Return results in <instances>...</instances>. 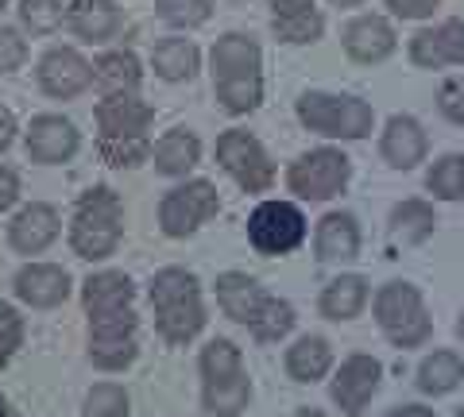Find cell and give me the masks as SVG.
I'll list each match as a JSON object with an SVG mask.
<instances>
[{"label":"cell","mask_w":464,"mask_h":417,"mask_svg":"<svg viewBox=\"0 0 464 417\" xmlns=\"http://www.w3.org/2000/svg\"><path fill=\"white\" fill-rule=\"evenodd\" d=\"M380 379H383L380 359L356 352V355H348L344 364H341V371H337V379H333V391H329V394H333V402L341 406V413L356 417V413L368 410V402L375 398V391H380Z\"/></svg>","instance_id":"obj_14"},{"label":"cell","mask_w":464,"mask_h":417,"mask_svg":"<svg viewBox=\"0 0 464 417\" xmlns=\"http://www.w3.org/2000/svg\"><path fill=\"white\" fill-rule=\"evenodd\" d=\"M438 5L441 0H387L391 16H399V20H426V16H433Z\"/></svg>","instance_id":"obj_39"},{"label":"cell","mask_w":464,"mask_h":417,"mask_svg":"<svg viewBox=\"0 0 464 417\" xmlns=\"http://www.w3.org/2000/svg\"><path fill=\"white\" fill-rule=\"evenodd\" d=\"M248 236L264 255H286L306 240V217L290 201H264L248 221Z\"/></svg>","instance_id":"obj_11"},{"label":"cell","mask_w":464,"mask_h":417,"mask_svg":"<svg viewBox=\"0 0 464 417\" xmlns=\"http://www.w3.org/2000/svg\"><path fill=\"white\" fill-rule=\"evenodd\" d=\"M16 294L35 309H51L58 301H66L70 294V275L63 267H51V263H32L16 275Z\"/></svg>","instance_id":"obj_21"},{"label":"cell","mask_w":464,"mask_h":417,"mask_svg":"<svg viewBox=\"0 0 464 417\" xmlns=\"http://www.w3.org/2000/svg\"><path fill=\"white\" fill-rule=\"evenodd\" d=\"M16 197H20V178H16V170L0 166V209L16 205Z\"/></svg>","instance_id":"obj_40"},{"label":"cell","mask_w":464,"mask_h":417,"mask_svg":"<svg viewBox=\"0 0 464 417\" xmlns=\"http://www.w3.org/2000/svg\"><path fill=\"white\" fill-rule=\"evenodd\" d=\"M151 306H155V328L167 344H186L206 325V306H201V286L190 270L167 267L151 279Z\"/></svg>","instance_id":"obj_5"},{"label":"cell","mask_w":464,"mask_h":417,"mask_svg":"<svg viewBox=\"0 0 464 417\" xmlns=\"http://www.w3.org/2000/svg\"><path fill=\"white\" fill-rule=\"evenodd\" d=\"M201 379H206V410L213 417H237L252 398L248 375L240 364V348L232 340H209L201 352Z\"/></svg>","instance_id":"obj_6"},{"label":"cell","mask_w":464,"mask_h":417,"mask_svg":"<svg viewBox=\"0 0 464 417\" xmlns=\"http://www.w3.org/2000/svg\"><path fill=\"white\" fill-rule=\"evenodd\" d=\"M426 190L441 201H464V166L460 155H441L426 175Z\"/></svg>","instance_id":"obj_32"},{"label":"cell","mask_w":464,"mask_h":417,"mask_svg":"<svg viewBox=\"0 0 464 417\" xmlns=\"http://www.w3.org/2000/svg\"><path fill=\"white\" fill-rule=\"evenodd\" d=\"M460 383H464V359L457 352H433L418 367V391L422 394H433V398L453 394Z\"/></svg>","instance_id":"obj_27"},{"label":"cell","mask_w":464,"mask_h":417,"mask_svg":"<svg viewBox=\"0 0 464 417\" xmlns=\"http://www.w3.org/2000/svg\"><path fill=\"white\" fill-rule=\"evenodd\" d=\"M375 325L395 348H422L433 333L426 298L414 282H387L375 294Z\"/></svg>","instance_id":"obj_7"},{"label":"cell","mask_w":464,"mask_h":417,"mask_svg":"<svg viewBox=\"0 0 464 417\" xmlns=\"http://www.w3.org/2000/svg\"><path fill=\"white\" fill-rule=\"evenodd\" d=\"M295 417H325V413H317V410H302V413H295Z\"/></svg>","instance_id":"obj_45"},{"label":"cell","mask_w":464,"mask_h":417,"mask_svg":"<svg viewBox=\"0 0 464 417\" xmlns=\"http://www.w3.org/2000/svg\"><path fill=\"white\" fill-rule=\"evenodd\" d=\"M364 301H368V282L360 275H341L322 290V313L329 321H353L360 317Z\"/></svg>","instance_id":"obj_26"},{"label":"cell","mask_w":464,"mask_h":417,"mask_svg":"<svg viewBox=\"0 0 464 417\" xmlns=\"http://www.w3.org/2000/svg\"><path fill=\"white\" fill-rule=\"evenodd\" d=\"M217 301H221V309L232 321L248 325L252 336L264 340V344L279 340L295 328V306L271 298L256 279L237 275V270H228V275L217 279Z\"/></svg>","instance_id":"obj_3"},{"label":"cell","mask_w":464,"mask_h":417,"mask_svg":"<svg viewBox=\"0 0 464 417\" xmlns=\"http://www.w3.org/2000/svg\"><path fill=\"white\" fill-rule=\"evenodd\" d=\"M66 24L85 43H105L121 27V8H116V0H74L66 8Z\"/></svg>","instance_id":"obj_24"},{"label":"cell","mask_w":464,"mask_h":417,"mask_svg":"<svg viewBox=\"0 0 464 417\" xmlns=\"http://www.w3.org/2000/svg\"><path fill=\"white\" fill-rule=\"evenodd\" d=\"M348 178H353V159H348L344 151L337 147H317L310 155H302V159L290 166V190H295L302 201H329L337 197Z\"/></svg>","instance_id":"obj_10"},{"label":"cell","mask_w":464,"mask_h":417,"mask_svg":"<svg viewBox=\"0 0 464 417\" xmlns=\"http://www.w3.org/2000/svg\"><path fill=\"white\" fill-rule=\"evenodd\" d=\"M395 27L383 16H356L353 24L344 27V51L348 59L360 66H375L395 54Z\"/></svg>","instance_id":"obj_16"},{"label":"cell","mask_w":464,"mask_h":417,"mask_svg":"<svg viewBox=\"0 0 464 417\" xmlns=\"http://www.w3.org/2000/svg\"><path fill=\"white\" fill-rule=\"evenodd\" d=\"M457 336L464 340V313H460V317H457Z\"/></svg>","instance_id":"obj_46"},{"label":"cell","mask_w":464,"mask_h":417,"mask_svg":"<svg viewBox=\"0 0 464 417\" xmlns=\"http://www.w3.org/2000/svg\"><path fill=\"white\" fill-rule=\"evenodd\" d=\"M213 90L228 112H252L264 100V70L259 47L248 35H225L213 47Z\"/></svg>","instance_id":"obj_4"},{"label":"cell","mask_w":464,"mask_h":417,"mask_svg":"<svg viewBox=\"0 0 464 417\" xmlns=\"http://www.w3.org/2000/svg\"><path fill=\"white\" fill-rule=\"evenodd\" d=\"M121 228H124V209L109 185L90 190L78 209H74V228H70V243L82 259H105L116 251L121 243Z\"/></svg>","instance_id":"obj_8"},{"label":"cell","mask_w":464,"mask_h":417,"mask_svg":"<svg viewBox=\"0 0 464 417\" xmlns=\"http://www.w3.org/2000/svg\"><path fill=\"white\" fill-rule=\"evenodd\" d=\"M93 81V70H90V62L82 59L78 51H70V47H58V51H51L47 59L39 62V85L47 90L51 97H78L85 85Z\"/></svg>","instance_id":"obj_18"},{"label":"cell","mask_w":464,"mask_h":417,"mask_svg":"<svg viewBox=\"0 0 464 417\" xmlns=\"http://www.w3.org/2000/svg\"><path fill=\"white\" fill-rule=\"evenodd\" d=\"M426 151H430V136L414 117H391L387 120L383 139H380V155L387 159V166L414 170L426 159Z\"/></svg>","instance_id":"obj_17"},{"label":"cell","mask_w":464,"mask_h":417,"mask_svg":"<svg viewBox=\"0 0 464 417\" xmlns=\"http://www.w3.org/2000/svg\"><path fill=\"white\" fill-rule=\"evenodd\" d=\"M5 5H8V0H0V8H5Z\"/></svg>","instance_id":"obj_48"},{"label":"cell","mask_w":464,"mask_h":417,"mask_svg":"<svg viewBox=\"0 0 464 417\" xmlns=\"http://www.w3.org/2000/svg\"><path fill=\"white\" fill-rule=\"evenodd\" d=\"M20 344H24V317L8 306V301H0V367L16 355Z\"/></svg>","instance_id":"obj_36"},{"label":"cell","mask_w":464,"mask_h":417,"mask_svg":"<svg viewBox=\"0 0 464 417\" xmlns=\"http://www.w3.org/2000/svg\"><path fill=\"white\" fill-rule=\"evenodd\" d=\"M12 139H16V117H12L8 109H0V151H5Z\"/></svg>","instance_id":"obj_41"},{"label":"cell","mask_w":464,"mask_h":417,"mask_svg":"<svg viewBox=\"0 0 464 417\" xmlns=\"http://www.w3.org/2000/svg\"><path fill=\"white\" fill-rule=\"evenodd\" d=\"M271 16L275 35L283 43H314L325 32V20L314 8V0H271Z\"/></svg>","instance_id":"obj_22"},{"label":"cell","mask_w":464,"mask_h":417,"mask_svg":"<svg viewBox=\"0 0 464 417\" xmlns=\"http://www.w3.org/2000/svg\"><path fill=\"white\" fill-rule=\"evenodd\" d=\"M360 251V224L353 213H329L317 224V259L322 263H348Z\"/></svg>","instance_id":"obj_23"},{"label":"cell","mask_w":464,"mask_h":417,"mask_svg":"<svg viewBox=\"0 0 464 417\" xmlns=\"http://www.w3.org/2000/svg\"><path fill=\"white\" fill-rule=\"evenodd\" d=\"M78 151V128L63 117H39L27 132V155L35 163H66Z\"/></svg>","instance_id":"obj_19"},{"label":"cell","mask_w":464,"mask_h":417,"mask_svg":"<svg viewBox=\"0 0 464 417\" xmlns=\"http://www.w3.org/2000/svg\"><path fill=\"white\" fill-rule=\"evenodd\" d=\"M383 417H438V413L426 410V406H395V410H387Z\"/></svg>","instance_id":"obj_42"},{"label":"cell","mask_w":464,"mask_h":417,"mask_svg":"<svg viewBox=\"0 0 464 417\" xmlns=\"http://www.w3.org/2000/svg\"><path fill=\"white\" fill-rule=\"evenodd\" d=\"M155 8L174 27H198L209 20V0H155Z\"/></svg>","instance_id":"obj_33"},{"label":"cell","mask_w":464,"mask_h":417,"mask_svg":"<svg viewBox=\"0 0 464 417\" xmlns=\"http://www.w3.org/2000/svg\"><path fill=\"white\" fill-rule=\"evenodd\" d=\"M298 120L317 136L329 139H364L375 124V112L360 97H333V93H302Z\"/></svg>","instance_id":"obj_9"},{"label":"cell","mask_w":464,"mask_h":417,"mask_svg":"<svg viewBox=\"0 0 464 417\" xmlns=\"http://www.w3.org/2000/svg\"><path fill=\"white\" fill-rule=\"evenodd\" d=\"M198 155H201V143L190 132H167L163 139L155 143V166L163 175H186V170L198 166Z\"/></svg>","instance_id":"obj_30"},{"label":"cell","mask_w":464,"mask_h":417,"mask_svg":"<svg viewBox=\"0 0 464 417\" xmlns=\"http://www.w3.org/2000/svg\"><path fill=\"white\" fill-rule=\"evenodd\" d=\"M151 62L159 70V78L167 81H190L198 70V47L190 39H163L151 54Z\"/></svg>","instance_id":"obj_31"},{"label":"cell","mask_w":464,"mask_h":417,"mask_svg":"<svg viewBox=\"0 0 464 417\" xmlns=\"http://www.w3.org/2000/svg\"><path fill=\"white\" fill-rule=\"evenodd\" d=\"M20 16L35 35H51L63 24V0H20Z\"/></svg>","instance_id":"obj_34"},{"label":"cell","mask_w":464,"mask_h":417,"mask_svg":"<svg viewBox=\"0 0 464 417\" xmlns=\"http://www.w3.org/2000/svg\"><path fill=\"white\" fill-rule=\"evenodd\" d=\"M333 364V348L325 336H302L295 348L286 352V371L298 383H317Z\"/></svg>","instance_id":"obj_28"},{"label":"cell","mask_w":464,"mask_h":417,"mask_svg":"<svg viewBox=\"0 0 464 417\" xmlns=\"http://www.w3.org/2000/svg\"><path fill=\"white\" fill-rule=\"evenodd\" d=\"M438 112L449 124H464V78H445L438 90Z\"/></svg>","instance_id":"obj_37"},{"label":"cell","mask_w":464,"mask_h":417,"mask_svg":"<svg viewBox=\"0 0 464 417\" xmlns=\"http://www.w3.org/2000/svg\"><path fill=\"white\" fill-rule=\"evenodd\" d=\"M0 417H16V410H12L8 398H0Z\"/></svg>","instance_id":"obj_43"},{"label":"cell","mask_w":464,"mask_h":417,"mask_svg":"<svg viewBox=\"0 0 464 417\" xmlns=\"http://www.w3.org/2000/svg\"><path fill=\"white\" fill-rule=\"evenodd\" d=\"M329 5H337V8H356V5H364V0H329Z\"/></svg>","instance_id":"obj_44"},{"label":"cell","mask_w":464,"mask_h":417,"mask_svg":"<svg viewBox=\"0 0 464 417\" xmlns=\"http://www.w3.org/2000/svg\"><path fill=\"white\" fill-rule=\"evenodd\" d=\"M85 313H90V359L101 371H124L136 359V309L132 279L124 270H101L82 286Z\"/></svg>","instance_id":"obj_1"},{"label":"cell","mask_w":464,"mask_h":417,"mask_svg":"<svg viewBox=\"0 0 464 417\" xmlns=\"http://www.w3.org/2000/svg\"><path fill=\"white\" fill-rule=\"evenodd\" d=\"M433 228H438V213H433L430 201L422 197H411V201H399L395 209H391V221H387V240L402 243V248H418V243H426L433 236Z\"/></svg>","instance_id":"obj_20"},{"label":"cell","mask_w":464,"mask_h":417,"mask_svg":"<svg viewBox=\"0 0 464 417\" xmlns=\"http://www.w3.org/2000/svg\"><path fill=\"white\" fill-rule=\"evenodd\" d=\"M93 81L105 90V97L112 93H136L140 90V62L132 51H112L97 62L93 70Z\"/></svg>","instance_id":"obj_29"},{"label":"cell","mask_w":464,"mask_h":417,"mask_svg":"<svg viewBox=\"0 0 464 417\" xmlns=\"http://www.w3.org/2000/svg\"><path fill=\"white\" fill-rule=\"evenodd\" d=\"M411 62L422 70L464 66V16H453L438 27H422L411 39Z\"/></svg>","instance_id":"obj_15"},{"label":"cell","mask_w":464,"mask_h":417,"mask_svg":"<svg viewBox=\"0 0 464 417\" xmlns=\"http://www.w3.org/2000/svg\"><path fill=\"white\" fill-rule=\"evenodd\" d=\"M151 105L136 93H112L97 105V151L109 166H140L151 151Z\"/></svg>","instance_id":"obj_2"},{"label":"cell","mask_w":464,"mask_h":417,"mask_svg":"<svg viewBox=\"0 0 464 417\" xmlns=\"http://www.w3.org/2000/svg\"><path fill=\"white\" fill-rule=\"evenodd\" d=\"M460 166H464V155H460Z\"/></svg>","instance_id":"obj_49"},{"label":"cell","mask_w":464,"mask_h":417,"mask_svg":"<svg viewBox=\"0 0 464 417\" xmlns=\"http://www.w3.org/2000/svg\"><path fill=\"white\" fill-rule=\"evenodd\" d=\"M453 417H464V406H460V410H457V413H453Z\"/></svg>","instance_id":"obj_47"},{"label":"cell","mask_w":464,"mask_h":417,"mask_svg":"<svg viewBox=\"0 0 464 417\" xmlns=\"http://www.w3.org/2000/svg\"><path fill=\"white\" fill-rule=\"evenodd\" d=\"M217 159L240 182V190H248V194H264L275 182V166L267 159L264 143L248 132H225L217 139Z\"/></svg>","instance_id":"obj_12"},{"label":"cell","mask_w":464,"mask_h":417,"mask_svg":"<svg viewBox=\"0 0 464 417\" xmlns=\"http://www.w3.org/2000/svg\"><path fill=\"white\" fill-rule=\"evenodd\" d=\"M85 417H128V394L112 383H101L85 398Z\"/></svg>","instance_id":"obj_35"},{"label":"cell","mask_w":464,"mask_h":417,"mask_svg":"<svg viewBox=\"0 0 464 417\" xmlns=\"http://www.w3.org/2000/svg\"><path fill=\"white\" fill-rule=\"evenodd\" d=\"M12 248L24 255L43 251L58 236V213L51 205H27L16 221H12Z\"/></svg>","instance_id":"obj_25"},{"label":"cell","mask_w":464,"mask_h":417,"mask_svg":"<svg viewBox=\"0 0 464 417\" xmlns=\"http://www.w3.org/2000/svg\"><path fill=\"white\" fill-rule=\"evenodd\" d=\"M27 59V43L12 32V27H0V70H20Z\"/></svg>","instance_id":"obj_38"},{"label":"cell","mask_w":464,"mask_h":417,"mask_svg":"<svg viewBox=\"0 0 464 417\" xmlns=\"http://www.w3.org/2000/svg\"><path fill=\"white\" fill-rule=\"evenodd\" d=\"M217 209H221V197H217L209 182H186L163 197L159 224H163L167 236H190L201 221L217 217Z\"/></svg>","instance_id":"obj_13"}]
</instances>
